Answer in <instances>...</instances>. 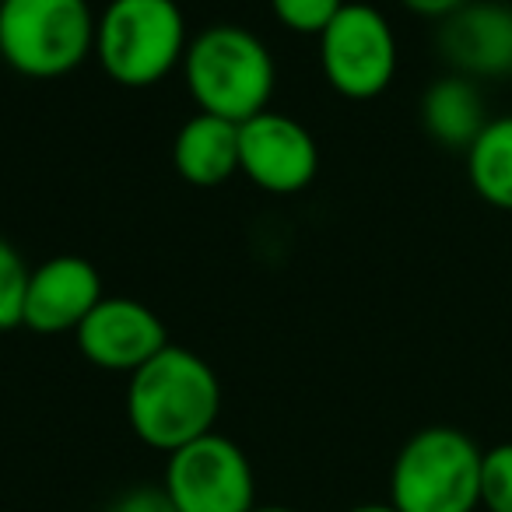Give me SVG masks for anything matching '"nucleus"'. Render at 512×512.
<instances>
[{"instance_id":"f257e3e1","label":"nucleus","mask_w":512,"mask_h":512,"mask_svg":"<svg viewBox=\"0 0 512 512\" xmlns=\"http://www.w3.org/2000/svg\"><path fill=\"white\" fill-rule=\"evenodd\" d=\"M221 414V383L190 348L165 344L151 362L130 372L127 421L144 446L176 453L179 446L214 432Z\"/></svg>"},{"instance_id":"f03ea898","label":"nucleus","mask_w":512,"mask_h":512,"mask_svg":"<svg viewBox=\"0 0 512 512\" xmlns=\"http://www.w3.org/2000/svg\"><path fill=\"white\" fill-rule=\"evenodd\" d=\"M183 81L200 113L246 123L271 109L274 57L256 32L235 22H214L190 39L183 57Z\"/></svg>"},{"instance_id":"7ed1b4c3","label":"nucleus","mask_w":512,"mask_h":512,"mask_svg":"<svg viewBox=\"0 0 512 512\" xmlns=\"http://www.w3.org/2000/svg\"><path fill=\"white\" fill-rule=\"evenodd\" d=\"M186 18L176 0H109L95 18V53L109 81L151 88L183 67Z\"/></svg>"},{"instance_id":"20e7f679","label":"nucleus","mask_w":512,"mask_h":512,"mask_svg":"<svg viewBox=\"0 0 512 512\" xmlns=\"http://www.w3.org/2000/svg\"><path fill=\"white\" fill-rule=\"evenodd\" d=\"M481 460L484 449L460 428H418L390 467V502L400 512H477Z\"/></svg>"},{"instance_id":"39448f33","label":"nucleus","mask_w":512,"mask_h":512,"mask_svg":"<svg viewBox=\"0 0 512 512\" xmlns=\"http://www.w3.org/2000/svg\"><path fill=\"white\" fill-rule=\"evenodd\" d=\"M95 53L88 0H0V60L25 78H64Z\"/></svg>"},{"instance_id":"423d86ee","label":"nucleus","mask_w":512,"mask_h":512,"mask_svg":"<svg viewBox=\"0 0 512 512\" xmlns=\"http://www.w3.org/2000/svg\"><path fill=\"white\" fill-rule=\"evenodd\" d=\"M400 50L390 18L372 4L348 0L320 36V71L351 102L379 99L397 78Z\"/></svg>"},{"instance_id":"0eeeda50","label":"nucleus","mask_w":512,"mask_h":512,"mask_svg":"<svg viewBox=\"0 0 512 512\" xmlns=\"http://www.w3.org/2000/svg\"><path fill=\"white\" fill-rule=\"evenodd\" d=\"M179 512H249L256 505V474L239 442L221 432L179 446L165 460V481Z\"/></svg>"},{"instance_id":"6e6552de","label":"nucleus","mask_w":512,"mask_h":512,"mask_svg":"<svg viewBox=\"0 0 512 512\" xmlns=\"http://www.w3.org/2000/svg\"><path fill=\"white\" fill-rule=\"evenodd\" d=\"M239 172L264 193H302L320 172L316 137L292 116L264 109L239 123Z\"/></svg>"},{"instance_id":"1a4fd4ad","label":"nucleus","mask_w":512,"mask_h":512,"mask_svg":"<svg viewBox=\"0 0 512 512\" xmlns=\"http://www.w3.org/2000/svg\"><path fill=\"white\" fill-rule=\"evenodd\" d=\"M81 355L106 372H137L169 344L162 316L127 295H106L74 330Z\"/></svg>"},{"instance_id":"9d476101","label":"nucleus","mask_w":512,"mask_h":512,"mask_svg":"<svg viewBox=\"0 0 512 512\" xmlns=\"http://www.w3.org/2000/svg\"><path fill=\"white\" fill-rule=\"evenodd\" d=\"M102 299L106 292H102V278L92 260L78 253L50 256L29 274L22 327L43 337L74 334Z\"/></svg>"},{"instance_id":"9b49d317","label":"nucleus","mask_w":512,"mask_h":512,"mask_svg":"<svg viewBox=\"0 0 512 512\" xmlns=\"http://www.w3.org/2000/svg\"><path fill=\"white\" fill-rule=\"evenodd\" d=\"M439 53L453 74L498 81L512 74V8L502 0H470L439 22Z\"/></svg>"},{"instance_id":"f8f14e48","label":"nucleus","mask_w":512,"mask_h":512,"mask_svg":"<svg viewBox=\"0 0 512 512\" xmlns=\"http://www.w3.org/2000/svg\"><path fill=\"white\" fill-rule=\"evenodd\" d=\"M172 165L190 186H221L239 172V123L193 113L172 141Z\"/></svg>"},{"instance_id":"ddd939ff","label":"nucleus","mask_w":512,"mask_h":512,"mask_svg":"<svg viewBox=\"0 0 512 512\" xmlns=\"http://www.w3.org/2000/svg\"><path fill=\"white\" fill-rule=\"evenodd\" d=\"M488 120L481 81L474 78L449 71L435 78L421 95V127L435 144L449 151H467Z\"/></svg>"},{"instance_id":"4468645a","label":"nucleus","mask_w":512,"mask_h":512,"mask_svg":"<svg viewBox=\"0 0 512 512\" xmlns=\"http://www.w3.org/2000/svg\"><path fill=\"white\" fill-rule=\"evenodd\" d=\"M463 158L470 190L495 211H512V113L491 116Z\"/></svg>"},{"instance_id":"2eb2a0df","label":"nucleus","mask_w":512,"mask_h":512,"mask_svg":"<svg viewBox=\"0 0 512 512\" xmlns=\"http://www.w3.org/2000/svg\"><path fill=\"white\" fill-rule=\"evenodd\" d=\"M29 274H32V267L25 264L22 249L0 235V334L22 327Z\"/></svg>"},{"instance_id":"dca6fc26","label":"nucleus","mask_w":512,"mask_h":512,"mask_svg":"<svg viewBox=\"0 0 512 512\" xmlns=\"http://www.w3.org/2000/svg\"><path fill=\"white\" fill-rule=\"evenodd\" d=\"M481 509L512 512V442L484 449L481 460Z\"/></svg>"},{"instance_id":"f3484780","label":"nucleus","mask_w":512,"mask_h":512,"mask_svg":"<svg viewBox=\"0 0 512 512\" xmlns=\"http://www.w3.org/2000/svg\"><path fill=\"white\" fill-rule=\"evenodd\" d=\"M344 4L348 0H271V11L288 32L320 39Z\"/></svg>"},{"instance_id":"a211bd4d","label":"nucleus","mask_w":512,"mask_h":512,"mask_svg":"<svg viewBox=\"0 0 512 512\" xmlns=\"http://www.w3.org/2000/svg\"><path fill=\"white\" fill-rule=\"evenodd\" d=\"M106 512H179L162 484H137L116 495Z\"/></svg>"},{"instance_id":"6ab92c4d","label":"nucleus","mask_w":512,"mask_h":512,"mask_svg":"<svg viewBox=\"0 0 512 512\" xmlns=\"http://www.w3.org/2000/svg\"><path fill=\"white\" fill-rule=\"evenodd\" d=\"M411 15L432 18V22H446L449 15H456L460 8H467L470 0H400Z\"/></svg>"},{"instance_id":"aec40b11","label":"nucleus","mask_w":512,"mask_h":512,"mask_svg":"<svg viewBox=\"0 0 512 512\" xmlns=\"http://www.w3.org/2000/svg\"><path fill=\"white\" fill-rule=\"evenodd\" d=\"M348 512H400L393 502H362V505H351Z\"/></svg>"},{"instance_id":"412c9836","label":"nucleus","mask_w":512,"mask_h":512,"mask_svg":"<svg viewBox=\"0 0 512 512\" xmlns=\"http://www.w3.org/2000/svg\"><path fill=\"white\" fill-rule=\"evenodd\" d=\"M249 512H299V509H288V505H253Z\"/></svg>"}]
</instances>
